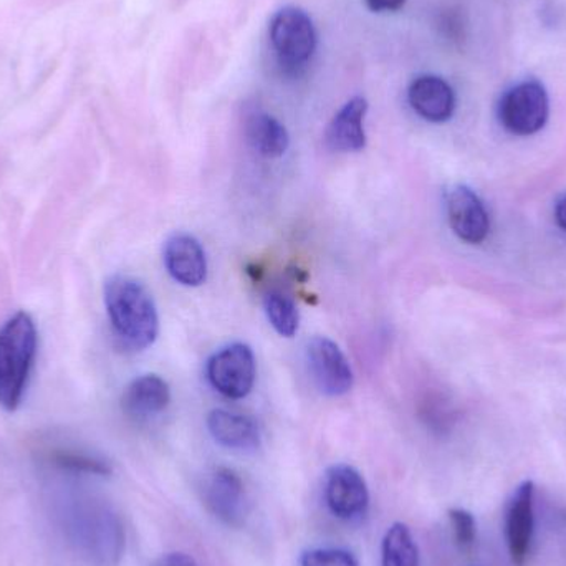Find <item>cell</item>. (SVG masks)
I'll list each match as a JSON object with an SVG mask.
<instances>
[{"label": "cell", "mask_w": 566, "mask_h": 566, "mask_svg": "<svg viewBox=\"0 0 566 566\" xmlns=\"http://www.w3.org/2000/svg\"><path fill=\"white\" fill-rule=\"evenodd\" d=\"M56 518L70 547L86 564H119L125 554V527L108 504L92 495H62L56 504Z\"/></svg>", "instance_id": "cell-1"}, {"label": "cell", "mask_w": 566, "mask_h": 566, "mask_svg": "<svg viewBox=\"0 0 566 566\" xmlns=\"http://www.w3.org/2000/svg\"><path fill=\"white\" fill-rule=\"evenodd\" d=\"M105 305L113 333L125 348L142 352L156 342L158 310L145 283L128 275H115L106 282Z\"/></svg>", "instance_id": "cell-2"}, {"label": "cell", "mask_w": 566, "mask_h": 566, "mask_svg": "<svg viewBox=\"0 0 566 566\" xmlns=\"http://www.w3.org/2000/svg\"><path fill=\"white\" fill-rule=\"evenodd\" d=\"M36 343L35 323L29 313H15L0 328V406L6 411H15L22 402Z\"/></svg>", "instance_id": "cell-3"}, {"label": "cell", "mask_w": 566, "mask_h": 566, "mask_svg": "<svg viewBox=\"0 0 566 566\" xmlns=\"http://www.w3.org/2000/svg\"><path fill=\"white\" fill-rule=\"evenodd\" d=\"M269 39L279 63L289 75H300L315 53V27L312 19L296 7H283L272 17Z\"/></svg>", "instance_id": "cell-4"}, {"label": "cell", "mask_w": 566, "mask_h": 566, "mask_svg": "<svg viewBox=\"0 0 566 566\" xmlns=\"http://www.w3.org/2000/svg\"><path fill=\"white\" fill-rule=\"evenodd\" d=\"M499 119L512 135L531 136L548 119V95L538 82L518 83L505 93L499 105Z\"/></svg>", "instance_id": "cell-5"}, {"label": "cell", "mask_w": 566, "mask_h": 566, "mask_svg": "<svg viewBox=\"0 0 566 566\" xmlns=\"http://www.w3.org/2000/svg\"><path fill=\"white\" fill-rule=\"evenodd\" d=\"M255 371L254 353L244 343H232L219 349L206 368L212 388L229 399H242L252 391Z\"/></svg>", "instance_id": "cell-6"}, {"label": "cell", "mask_w": 566, "mask_h": 566, "mask_svg": "<svg viewBox=\"0 0 566 566\" xmlns=\"http://www.w3.org/2000/svg\"><path fill=\"white\" fill-rule=\"evenodd\" d=\"M306 361L313 381L328 396H343L353 388V369L339 346L326 336H315L306 345Z\"/></svg>", "instance_id": "cell-7"}, {"label": "cell", "mask_w": 566, "mask_h": 566, "mask_svg": "<svg viewBox=\"0 0 566 566\" xmlns=\"http://www.w3.org/2000/svg\"><path fill=\"white\" fill-rule=\"evenodd\" d=\"M325 497L332 514L342 521H359L368 512V485L352 465L338 464L328 469Z\"/></svg>", "instance_id": "cell-8"}, {"label": "cell", "mask_w": 566, "mask_h": 566, "mask_svg": "<svg viewBox=\"0 0 566 566\" xmlns=\"http://www.w3.org/2000/svg\"><path fill=\"white\" fill-rule=\"evenodd\" d=\"M449 226L468 244H481L491 231V219L479 196L468 186H454L446 196Z\"/></svg>", "instance_id": "cell-9"}, {"label": "cell", "mask_w": 566, "mask_h": 566, "mask_svg": "<svg viewBox=\"0 0 566 566\" xmlns=\"http://www.w3.org/2000/svg\"><path fill=\"white\" fill-rule=\"evenodd\" d=\"M206 505L209 511L228 525L242 524L248 511L244 482L232 469L218 468L205 485Z\"/></svg>", "instance_id": "cell-10"}, {"label": "cell", "mask_w": 566, "mask_h": 566, "mask_svg": "<svg viewBox=\"0 0 566 566\" xmlns=\"http://www.w3.org/2000/svg\"><path fill=\"white\" fill-rule=\"evenodd\" d=\"M534 482L525 481L509 505L505 534H507L512 564L515 566H524L531 554L532 535H534Z\"/></svg>", "instance_id": "cell-11"}, {"label": "cell", "mask_w": 566, "mask_h": 566, "mask_svg": "<svg viewBox=\"0 0 566 566\" xmlns=\"http://www.w3.org/2000/svg\"><path fill=\"white\" fill-rule=\"evenodd\" d=\"M165 265L176 282L199 286L208 279V259L198 239L189 234H175L165 245Z\"/></svg>", "instance_id": "cell-12"}, {"label": "cell", "mask_w": 566, "mask_h": 566, "mask_svg": "<svg viewBox=\"0 0 566 566\" xmlns=\"http://www.w3.org/2000/svg\"><path fill=\"white\" fill-rule=\"evenodd\" d=\"M411 108L431 123H444L455 108V95L446 80L434 75L418 76L408 90Z\"/></svg>", "instance_id": "cell-13"}, {"label": "cell", "mask_w": 566, "mask_h": 566, "mask_svg": "<svg viewBox=\"0 0 566 566\" xmlns=\"http://www.w3.org/2000/svg\"><path fill=\"white\" fill-rule=\"evenodd\" d=\"M368 103L365 98L349 99L329 122L326 128V145L333 151L355 153L361 151L366 146L365 116Z\"/></svg>", "instance_id": "cell-14"}, {"label": "cell", "mask_w": 566, "mask_h": 566, "mask_svg": "<svg viewBox=\"0 0 566 566\" xmlns=\"http://www.w3.org/2000/svg\"><path fill=\"white\" fill-rule=\"evenodd\" d=\"M171 402V389L158 375H143L133 379L123 392L122 408L136 419L161 415Z\"/></svg>", "instance_id": "cell-15"}, {"label": "cell", "mask_w": 566, "mask_h": 566, "mask_svg": "<svg viewBox=\"0 0 566 566\" xmlns=\"http://www.w3.org/2000/svg\"><path fill=\"white\" fill-rule=\"evenodd\" d=\"M208 428L212 438L234 451H254L261 444V429L255 419L228 409L209 412Z\"/></svg>", "instance_id": "cell-16"}, {"label": "cell", "mask_w": 566, "mask_h": 566, "mask_svg": "<svg viewBox=\"0 0 566 566\" xmlns=\"http://www.w3.org/2000/svg\"><path fill=\"white\" fill-rule=\"evenodd\" d=\"M245 136L254 151L264 158H279L290 145L285 126L268 113H255L245 123Z\"/></svg>", "instance_id": "cell-17"}, {"label": "cell", "mask_w": 566, "mask_h": 566, "mask_svg": "<svg viewBox=\"0 0 566 566\" xmlns=\"http://www.w3.org/2000/svg\"><path fill=\"white\" fill-rule=\"evenodd\" d=\"M45 459L60 471L72 474L108 475L112 472L108 462L98 455L90 454L82 449L69 448V446H53L45 451Z\"/></svg>", "instance_id": "cell-18"}, {"label": "cell", "mask_w": 566, "mask_h": 566, "mask_svg": "<svg viewBox=\"0 0 566 566\" xmlns=\"http://www.w3.org/2000/svg\"><path fill=\"white\" fill-rule=\"evenodd\" d=\"M381 554V566H419L418 545L405 524L389 527L382 541Z\"/></svg>", "instance_id": "cell-19"}, {"label": "cell", "mask_w": 566, "mask_h": 566, "mask_svg": "<svg viewBox=\"0 0 566 566\" xmlns=\"http://www.w3.org/2000/svg\"><path fill=\"white\" fill-rule=\"evenodd\" d=\"M269 322L279 335L292 338L298 332L300 313L290 296L281 292H271L264 300Z\"/></svg>", "instance_id": "cell-20"}, {"label": "cell", "mask_w": 566, "mask_h": 566, "mask_svg": "<svg viewBox=\"0 0 566 566\" xmlns=\"http://www.w3.org/2000/svg\"><path fill=\"white\" fill-rule=\"evenodd\" d=\"M302 566H358L349 552L339 548H315L305 552L300 558Z\"/></svg>", "instance_id": "cell-21"}, {"label": "cell", "mask_w": 566, "mask_h": 566, "mask_svg": "<svg viewBox=\"0 0 566 566\" xmlns=\"http://www.w3.org/2000/svg\"><path fill=\"white\" fill-rule=\"evenodd\" d=\"M449 521H451L452 532H454L455 544L468 551L475 542V521L471 512L464 509H451L449 511Z\"/></svg>", "instance_id": "cell-22"}, {"label": "cell", "mask_w": 566, "mask_h": 566, "mask_svg": "<svg viewBox=\"0 0 566 566\" xmlns=\"http://www.w3.org/2000/svg\"><path fill=\"white\" fill-rule=\"evenodd\" d=\"M373 12H396L405 7L406 0H365Z\"/></svg>", "instance_id": "cell-23"}, {"label": "cell", "mask_w": 566, "mask_h": 566, "mask_svg": "<svg viewBox=\"0 0 566 566\" xmlns=\"http://www.w3.org/2000/svg\"><path fill=\"white\" fill-rule=\"evenodd\" d=\"M156 566H199L196 564L195 558L189 557L186 554H171L166 555L163 560H159V564Z\"/></svg>", "instance_id": "cell-24"}, {"label": "cell", "mask_w": 566, "mask_h": 566, "mask_svg": "<svg viewBox=\"0 0 566 566\" xmlns=\"http://www.w3.org/2000/svg\"><path fill=\"white\" fill-rule=\"evenodd\" d=\"M555 219H557L558 226L566 231V196L558 201L557 208H555Z\"/></svg>", "instance_id": "cell-25"}]
</instances>
